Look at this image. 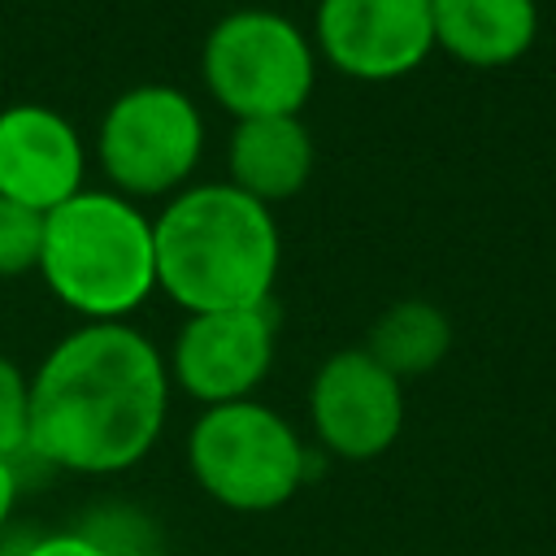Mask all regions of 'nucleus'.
Instances as JSON below:
<instances>
[{"mask_svg":"<svg viewBox=\"0 0 556 556\" xmlns=\"http://www.w3.org/2000/svg\"><path fill=\"white\" fill-rule=\"evenodd\" d=\"M161 348L130 321H83L30 374L26 456L65 473H122L139 465L169 413Z\"/></svg>","mask_w":556,"mask_h":556,"instance_id":"nucleus-1","label":"nucleus"},{"mask_svg":"<svg viewBox=\"0 0 556 556\" xmlns=\"http://www.w3.org/2000/svg\"><path fill=\"white\" fill-rule=\"evenodd\" d=\"M156 287L187 313L274 300L282 235L269 204L230 182H191L152 217Z\"/></svg>","mask_w":556,"mask_h":556,"instance_id":"nucleus-2","label":"nucleus"},{"mask_svg":"<svg viewBox=\"0 0 556 556\" xmlns=\"http://www.w3.org/2000/svg\"><path fill=\"white\" fill-rule=\"evenodd\" d=\"M39 274L83 321H126L156 291L152 217L113 187H83L43 213Z\"/></svg>","mask_w":556,"mask_h":556,"instance_id":"nucleus-3","label":"nucleus"},{"mask_svg":"<svg viewBox=\"0 0 556 556\" xmlns=\"http://www.w3.org/2000/svg\"><path fill=\"white\" fill-rule=\"evenodd\" d=\"M191 478L230 513H274L308 478V447L295 426L261 404L230 400L200 408L187 434Z\"/></svg>","mask_w":556,"mask_h":556,"instance_id":"nucleus-4","label":"nucleus"},{"mask_svg":"<svg viewBox=\"0 0 556 556\" xmlns=\"http://www.w3.org/2000/svg\"><path fill=\"white\" fill-rule=\"evenodd\" d=\"M200 70L213 100L235 113V122L300 117L317 83V48L287 13L230 9L208 26Z\"/></svg>","mask_w":556,"mask_h":556,"instance_id":"nucleus-5","label":"nucleus"},{"mask_svg":"<svg viewBox=\"0 0 556 556\" xmlns=\"http://www.w3.org/2000/svg\"><path fill=\"white\" fill-rule=\"evenodd\" d=\"M204 152V117L182 87L139 83L109 100L96 130V161L113 191L165 195L178 191Z\"/></svg>","mask_w":556,"mask_h":556,"instance_id":"nucleus-6","label":"nucleus"},{"mask_svg":"<svg viewBox=\"0 0 556 556\" xmlns=\"http://www.w3.org/2000/svg\"><path fill=\"white\" fill-rule=\"evenodd\" d=\"M278 317L274 300L256 308H222V313H187L178 326L165 369L169 382L182 387L204 408L252 400L274 365Z\"/></svg>","mask_w":556,"mask_h":556,"instance_id":"nucleus-7","label":"nucleus"},{"mask_svg":"<svg viewBox=\"0 0 556 556\" xmlns=\"http://www.w3.org/2000/svg\"><path fill=\"white\" fill-rule=\"evenodd\" d=\"M308 421L339 460H374L404 430V382L365 348L330 352L308 382Z\"/></svg>","mask_w":556,"mask_h":556,"instance_id":"nucleus-8","label":"nucleus"},{"mask_svg":"<svg viewBox=\"0 0 556 556\" xmlns=\"http://www.w3.org/2000/svg\"><path fill=\"white\" fill-rule=\"evenodd\" d=\"M313 48L348 78L391 83L434 52L430 0H317Z\"/></svg>","mask_w":556,"mask_h":556,"instance_id":"nucleus-9","label":"nucleus"},{"mask_svg":"<svg viewBox=\"0 0 556 556\" xmlns=\"http://www.w3.org/2000/svg\"><path fill=\"white\" fill-rule=\"evenodd\" d=\"M87 148L52 104L17 100L0 109V195L52 213L83 191Z\"/></svg>","mask_w":556,"mask_h":556,"instance_id":"nucleus-10","label":"nucleus"},{"mask_svg":"<svg viewBox=\"0 0 556 556\" xmlns=\"http://www.w3.org/2000/svg\"><path fill=\"white\" fill-rule=\"evenodd\" d=\"M313 174V135L300 117H248L230 130V187L261 204L291 200Z\"/></svg>","mask_w":556,"mask_h":556,"instance_id":"nucleus-11","label":"nucleus"},{"mask_svg":"<svg viewBox=\"0 0 556 556\" xmlns=\"http://www.w3.org/2000/svg\"><path fill=\"white\" fill-rule=\"evenodd\" d=\"M430 13L434 43L478 70L517 61L539 35L534 0H430Z\"/></svg>","mask_w":556,"mask_h":556,"instance_id":"nucleus-12","label":"nucleus"},{"mask_svg":"<svg viewBox=\"0 0 556 556\" xmlns=\"http://www.w3.org/2000/svg\"><path fill=\"white\" fill-rule=\"evenodd\" d=\"M447 348H452V321L430 300L387 304L378 313V321L369 326V339H365V352L387 374H395L400 382L417 378V374H430L447 356Z\"/></svg>","mask_w":556,"mask_h":556,"instance_id":"nucleus-13","label":"nucleus"},{"mask_svg":"<svg viewBox=\"0 0 556 556\" xmlns=\"http://www.w3.org/2000/svg\"><path fill=\"white\" fill-rule=\"evenodd\" d=\"M39 243H43V213L0 195V278L39 269Z\"/></svg>","mask_w":556,"mask_h":556,"instance_id":"nucleus-14","label":"nucleus"},{"mask_svg":"<svg viewBox=\"0 0 556 556\" xmlns=\"http://www.w3.org/2000/svg\"><path fill=\"white\" fill-rule=\"evenodd\" d=\"M26 417H30V374L0 352V456H26Z\"/></svg>","mask_w":556,"mask_h":556,"instance_id":"nucleus-15","label":"nucleus"},{"mask_svg":"<svg viewBox=\"0 0 556 556\" xmlns=\"http://www.w3.org/2000/svg\"><path fill=\"white\" fill-rule=\"evenodd\" d=\"M22 556H117V552L104 547L91 530H52V534L35 539Z\"/></svg>","mask_w":556,"mask_h":556,"instance_id":"nucleus-16","label":"nucleus"},{"mask_svg":"<svg viewBox=\"0 0 556 556\" xmlns=\"http://www.w3.org/2000/svg\"><path fill=\"white\" fill-rule=\"evenodd\" d=\"M17 491H22V478H17V460H13V456H0V530H4V526H9V517H13Z\"/></svg>","mask_w":556,"mask_h":556,"instance_id":"nucleus-17","label":"nucleus"},{"mask_svg":"<svg viewBox=\"0 0 556 556\" xmlns=\"http://www.w3.org/2000/svg\"><path fill=\"white\" fill-rule=\"evenodd\" d=\"M0 556H9V552H4V547H0Z\"/></svg>","mask_w":556,"mask_h":556,"instance_id":"nucleus-18","label":"nucleus"}]
</instances>
